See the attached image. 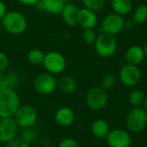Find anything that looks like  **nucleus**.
<instances>
[{
    "label": "nucleus",
    "instance_id": "nucleus-35",
    "mask_svg": "<svg viewBox=\"0 0 147 147\" xmlns=\"http://www.w3.org/2000/svg\"><path fill=\"white\" fill-rule=\"evenodd\" d=\"M143 109L147 112V96H146V99H145V102H144V104H143Z\"/></svg>",
    "mask_w": 147,
    "mask_h": 147
},
{
    "label": "nucleus",
    "instance_id": "nucleus-18",
    "mask_svg": "<svg viewBox=\"0 0 147 147\" xmlns=\"http://www.w3.org/2000/svg\"><path fill=\"white\" fill-rule=\"evenodd\" d=\"M145 57L146 56H145L143 47L138 45L130 47L127 50L126 54H125V58H126L127 64L134 65H138L139 64H140L144 60Z\"/></svg>",
    "mask_w": 147,
    "mask_h": 147
},
{
    "label": "nucleus",
    "instance_id": "nucleus-23",
    "mask_svg": "<svg viewBox=\"0 0 147 147\" xmlns=\"http://www.w3.org/2000/svg\"><path fill=\"white\" fill-rule=\"evenodd\" d=\"M45 53L39 48H33L27 53V60L33 65H40L43 64Z\"/></svg>",
    "mask_w": 147,
    "mask_h": 147
},
{
    "label": "nucleus",
    "instance_id": "nucleus-37",
    "mask_svg": "<svg viewBox=\"0 0 147 147\" xmlns=\"http://www.w3.org/2000/svg\"><path fill=\"white\" fill-rule=\"evenodd\" d=\"M65 3H70V0H62Z\"/></svg>",
    "mask_w": 147,
    "mask_h": 147
},
{
    "label": "nucleus",
    "instance_id": "nucleus-22",
    "mask_svg": "<svg viewBox=\"0 0 147 147\" xmlns=\"http://www.w3.org/2000/svg\"><path fill=\"white\" fill-rule=\"evenodd\" d=\"M38 135H39L38 129L34 127H31L22 129L20 139L22 140H23L24 142H26L28 145L31 146L32 144H34L37 141Z\"/></svg>",
    "mask_w": 147,
    "mask_h": 147
},
{
    "label": "nucleus",
    "instance_id": "nucleus-17",
    "mask_svg": "<svg viewBox=\"0 0 147 147\" xmlns=\"http://www.w3.org/2000/svg\"><path fill=\"white\" fill-rule=\"evenodd\" d=\"M20 76L16 71H5L0 73V90L4 89H15L20 83Z\"/></svg>",
    "mask_w": 147,
    "mask_h": 147
},
{
    "label": "nucleus",
    "instance_id": "nucleus-16",
    "mask_svg": "<svg viewBox=\"0 0 147 147\" xmlns=\"http://www.w3.org/2000/svg\"><path fill=\"white\" fill-rule=\"evenodd\" d=\"M78 11H79V8L75 3H72L71 2L65 3L60 14L64 22L69 26L77 25Z\"/></svg>",
    "mask_w": 147,
    "mask_h": 147
},
{
    "label": "nucleus",
    "instance_id": "nucleus-33",
    "mask_svg": "<svg viewBox=\"0 0 147 147\" xmlns=\"http://www.w3.org/2000/svg\"><path fill=\"white\" fill-rule=\"evenodd\" d=\"M17 3L27 6H36L40 0H15Z\"/></svg>",
    "mask_w": 147,
    "mask_h": 147
},
{
    "label": "nucleus",
    "instance_id": "nucleus-5",
    "mask_svg": "<svg viewBox=\"0 0 147 147\" xmlns=\"http://www.w3.org/2000/svg\"><path fill=\"white\" fill-rule=\"evenodd\" d=\"M94 46L96 53L103 58L113 56L117 49V42L114 35L106 33H102L97 35Z\"/></svg>",
    "mask_w": 147,
    "mask_h": 147
},
{
    "label": "nucleus",
    "instance_id": "nucleus-9",
    "mask_svg": "<svg viewBox=\"0 0 147 147\" xmlns=\"http://www.w3.org/2000/svg\"><path fill=\"white\" fill-rule=\"evenodd\" d=\"M125 28V21L123 17L118 14L111 13L107 15L102 22V33L115 35L121 33Z\"/></svg>",
    "mask_w": 147,
    "mask_h": 147
},
{
    "label": "nucleus",
    "instance_id": "nucleus-14",
    "mask_svg": "<svg viewBox=\"0 0 147 147\" xmlns=\"http://www.w3.org/2000/svg\"><path fill=\"white\" fill-rule=\"evenodd\" d=\"M75 120V113L69 107L59 108L54 115V121L57 125L65 127L72 124Z\"/></svg>",
    "mask_w": 147,
    "mask_h": 147
},
{
    "label": "nucleus",
    "instance_id": "nucleus-11",
    "mask_svg": "<svg viewBox=\"0 0 147 147\" xmlns=\"http://www.w3.org/2000/svg\"><path fill=\"white\" fill-rule=\"evenodd\" d=\"M19 129L14 118H0V142L6 144L16 139Z\"/></svg>",
    "mask_w": 147,
    "mask_h": 147
},
{
    "label": "nucleus",
    "instance_id": "nucleus-13",
    "mask_svg": "<svg viewBox=\"0 0 147 147\" xmlns=\"http://www.w3.org/2000/svg\"><path fill=\"white\" fill-rule=\"evenodd\" d=\"M98 22L96 13L86 8L79 9L78 15V24L84 29H93Z\"/></svg>",
    "mask_w": 147,
    "mask_h": 147
},
{
    "label": "nucleus",
    "instance_id": "nucleus-15",
    "mask_svg": "<svg viewBox=\"0 0 147 147\" xmlns=\"http://www.w3.org/2000/svg\"><path fill=\"white\" fill-rule=\"evenodd\" d=\"M65 4L62 0H40L36 7L50 15H60Z\"/></svg>",
    "mask_w": 147,
    "mask_h": 147
},
{
    "label": "nucleus",
    "instance_id": "nucleus-31",
    "mask_svg": "<svg viewBox=\"0 0 147 147\" xmlns=\"http://www.w3.org/2000/svg\"><path fill=\"white\" fill-rule=\"evenodd\" d=\"M4 147H30V146L23 140H22L20 138H16L10 140L9 142L6 143L4 145Z\"/></svg>",
    "mask_w": 147,
    "mask_h": 147
},
{
    "label": "nucleus",
    "instance_id": "nucleus-34",
    "mask_svg": "<svg viewBox=\"0 0 147 147\" xmlns=\"http://www.w3.org/2000/svg\"><path fill=\"white\" fill-rule=\"evenodd\" d=\"M134 22L133 20H130V21H127V22H125V28H132L134 27Z\"/></svg>",
    "mask_w": 147,
    "mask_h": 147
},
{
    "label": "nucleus",
    "instance_id": "nucleus-7",
    "mask_svg": "<svg viewBox=\"0 0 147 147\" xmlns=\"http://www.w3.org/2000/svg\"><path fill=\"white\" fill-rule=\"evenodd\" d=\"M126 122L131 132L140 133L147 126V112L143 108H134L128 113Z\"/></svg>",
    "mask_w": 147,
    "mask_h": 147
},
{
    "label": "nucleus",
    "instance_id": "nucleus-29",
    "mask_svg": "<svg viewBox=\"0 0 147 147\" xmlns=\"http://www.w3.org/2000/svg\"><path fill=\"white\" fill-rule=\"evenodd\" d=\"M9 66V59L6 53L0 51V73L7 71Z\"/></svg>",
    "mask_w": 147,
    "mask_h": 147
},
{
    "label": "nucleus",
    "instance_id": "nucleus-24",
    "mask_svg": "<svg viewBox=\"0 0 147 147\" xmlns=\"http://www.w3.org/2000/svg\"><path fill=\"white\" fill-rule=\"evenodd\" d=\"M146 99V96L143 91L135 90L129 95V102L134 108H141Z\"/></svg>",
    "mask_w": 147,
    "mask_h": 147
},
{
    "label": "nucleus",
    "instance_id": "nucleus-27",
    "mask_svg": "<svg viewBox=\"0 0 147 147\" xmlns=\"http://www.w3.org/2000/svg\"><path fill=\"white\" fill-rule=\"evenodd\" d=\"M115 77L112 74H107L103 77V78L102 79V88L105 90H110L112 89L115 85Z\"/></svg>",
    "mask_w": 147,
    "mask_h": 147
},
{
    "label": "nucleus",
    "instance_id": "nucleus-28",
    "mask_svg": "<svg viewBox=\"0 0 147 147\" xmlns=\"http://www.w3.org/2000/svg\"><path fill=\"white\" fill-rule=\"evenodd\" d=\"M83 40L87 43V44H94L96 38H97V35H96V31L93 29H84V32H83Z\"/></svg>",
    "mask_w": 147,
    "mask_h": 147
},
{
    "label": "nucleus",
    "instance_id": "nucleus-1",
    "mask_svg": "<svg viewBox=\"0 0 147 147\" xmlns=\"http://www.w3.org/2000/svg\"><path fill=\"white\" fill-rule=\"evenodd\" d=\"M21 106V99L15 89L0 90V118H13Z\"/></svg>",
    "mask_w": 147,
    "mask_h": 147
},
{
    "label": "nucleus",
    "instance_id": "nucleus-25",
    "mask_svg": "<svg viewBox=\"0 0 147 147\" xmlns=\"http://www.w3.org/2000/svg\"><path fill=\"white\" fill-rule=\"evenodd\" d=\"M147 20V6L146 4L139 5L134 13L133 21L134 23H144Z\"/></svg>",
    "mask_w": 147,
    "mask_h": 147
},
{
    "label": "nucleus",
    "instance_id": "nucleus-3",
    "mask_svg": "<svg viewBox=\"0 0 147 147\" xmlns=\"http://www.w3.org/2000/svg\"><path fill=\"white\" fill-rule=\"evenodd\" d=\"M57 81L54 75L47 71L41 72L34 78L33 87L38 94L47 96L57 90Z\"/></svg>",
    "mask_w": 147,
    "mask_h": 147
},
{
    "label": "nucleus",
    "instance_id": "nucleus-21",
    "mask_svg": "<svg viewBox=\"0 0 147 147\" xmlns=\"http://www.w3.org/2000/svg\"><path fill=\"white\" fill-rule=\"evenodd\" d=\"M111 7L115 14L120 16H124L128 14L132 9V1L131 0H110Z\"/></svg>",
    "mask_w": 147,
    "mask_h": 147
},
{
    "label": "nucleus",
    "instance_id": "nucleus-26",
    "mask_svg": "<svg viewBox=\"0 0 147 147\" xmlns=\"http://www.w3.org/2000/svg\"><path fill=\"white\" fill-rule=\"evenodd\" d=\"M84 8L95 12L101 10L105 4V0H82Z\"/></svg>",
    "mask_w": 147,
    "mask_h": 147
},
{
    "label": "nucleus",
    "instance_id": "nucleus-19",
    "mask_svg": "<svg viewBox=\"0 0 147 147\" xmlns=\"http://www.w3.org/2000/svg\"><path fill=\"white\" fill-rule=\"evenodd\" d=\"M78 87L77 81L71 76H64L57 81V89L63 94H71Z\"/></svg>",
    "mask_w": 147,
    "mask_h": 147
},
{
    "label": "nucleus",
    "instance_id": "nucleus-10",
    "mask_svg": "<svg viewBox=\"0 0 147 147\" xmlns=\"http://www.w3.org/2000/svg\"><path fill=\"white\" fill-rule=\"evenodd\" d=\"M119 78L121 82L127 87H133L139 84L141 79V71L138 65L127 64L120 71Z\"/></svg>",
    "mask_w": 147,
    "mask_h": 147
},
{
    "label": "nucleus",
    "instance_id": "nucleus-6",
    "mask_svg": "<svg viewBox=\"0 0 147 147\" xmlns=\"http://www.w3.org/2000/svg\"><path fill=\"white\" fill-rule=\"evenodd\" d=\"M42 65L47 72L57 75L65 71L66 67V59L62 53L56 51H51L45 54Z\"/></svg>",
    "mask_w": 147,
    "mask_h": 147
},
{
    "label": "nucleus",
    "instance_id": "nucleus-36",
    "mask_svg": "<svg viewBox=\"0 0 147 147\" xmlns=\"http://www.w3.org/2000/svg\"><path fill=\"white\" fill-rule=\"evenodd\" d=\"M143 50H144V53H145V56L147 57V42L145 44V46L143 47Z\"/></svg>",
    "mask_w": 147,
    "mask_h": 147
},
{
    "label": "nucleus",
    "instance_id": "nucleus-12",
    "mask_svg": "<svg viewBox=\"0 0 147 147\" xmlns=\"http://www.w3.org/2000/svg\"><path fill=\"white\" fill-rule=\"evenodd\" d=\"M107 143L110 147H130L132 143L131 136L122 129H114L109 131L106 137Z\"/></svg>",
    "mask_w": 147,
    "mask_h": 147
},
{
    "label": "nucleus",
    "instance_id": "nucleus-20",
    "mask_svg": "<svg viewBox=\"0 0 147 147\" xmlns=\"http://www.w3.org/2000/svg\"><path fill=\"white\" fill-rule=\"evenodd\" d=\"M109 126L108 122L102 119L96 120L91 125V132L93 135L98 139H104L109 133Z\"/></svg>",
    "mask_w": 147,
    "mask_h": 147
},
{
    "label": "nucleus",
    "instance_id": "nucleus-30",
    "mask_svg": "<svg viewBox=\"0 0 147 147\" xmlns=\"http://www.w3.org/2000/svg\"><path fill=\"white\" fill-rule=\"evenodd\" d=\"M57 147H78V144L72 138H65L59 141Z\"/></svg>",
    "mask_w": 147,
    "mask_h": 147
},
{
    "label": "nucleus",
    "instance_id": "nucleus-8",
    "mask_svg": "<svg viewBox=\"0 0 147 147\" xmlns=\"http://www.w3.org/2000/svg\"><path fill=\"white\" fill-rule=\"evenodd\" d=\"M85 101L87 106L90 109L101 110L108 102V94L102 87L96 86L88 90Z\"/></svg>",
    "mask_w": 147,
    "mask_h": 147
},
{
    "label": "nucleus",
    "instance_id": "nucleus-2",
    "mask_svg": "<svg viewBox=\"0 0 147 147\" xmlns=\"http://www.w3.org/2000/svg\"><path fill=\"white\" fill-rule=\"evenodd\" d=\"M0 22L2 28L12 35L22 34L28 28V20L26 16L18 10L8 11Z\"/></svg>",
    "mask_w": 147,
    "mask_h": 147
},
{
    "label": "nucleus",
    "instance_id": "nucleus-4",
    "mask_svg": "<svg viewBox=\"0 0 147 147\" xmlns=\"http://www.w3.org/2000/svg\"><path fill=\"white\" fill-rule=\"evenodd\" d=\"M13 118L19 128H28L34 127L38 120V113L31 105H21Z\"/></svg>",
    "mask_w": 147,
    "mask_h": 147
},
{
    "label": "nucleus",
    "instance_id": "nucleus-32",
    "mask_svg": "<svg viewBox=\"0 0 147 147\" xmlns=\"http://www.w3.org/2000/svg\"><path fill=\"white\" fill-rule=\"evenodd\" d=\"M8 11L9 10H8V8H7L6 3L3 0H0V22L5 16V15L7 14Z\"/></svg>",
    "mask_w": 147,
    "mask_h": 147
}]
</instances>
